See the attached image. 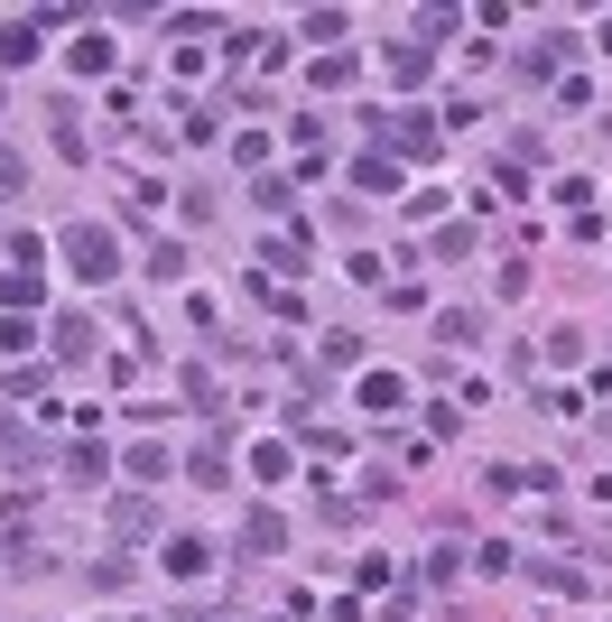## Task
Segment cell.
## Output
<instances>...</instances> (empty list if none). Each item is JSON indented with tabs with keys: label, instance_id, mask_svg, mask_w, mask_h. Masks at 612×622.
Instances as JSON below:
<instances>
[{
	"label": "cell",
	"instance_id": "obj_1",
	"mask_svg": "<svg viewBox=\"0 0 612 622\" xmlns=\"http://www.w3.org/2000/svg\"><path fill=\"white\" fill-rule=\"evenodd\" d=\"M66 261L84 270V279H112V270H121V261H112V232H102V223H74V232H66Z\"/></svg>",
	"mask_w": 612,
	"mask_h": 622
},
{
	"label": "cell",
	"instance_id": "obj_2",
	"mask_svg": "<svg viewBox=\"0 0 612 622\" xmlns=\"http://www.w3.org/2000/svg\"><path fill=\"white\" fill-rule=\"evenodd\" d=\"M204 566H214V558H204V539H177V549H168V576H204Z\"/></svg>",
	"mask_w": 612,
	"mask_h": 622
}]
</instances>
